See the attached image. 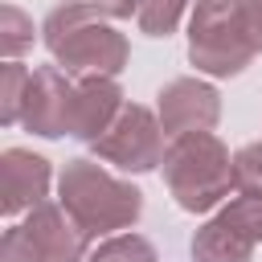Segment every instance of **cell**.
Segmentation results:
<instances>
[{"label":"cell","instance_id":"obj_1","mask_svg":"<svg viewBox=\"0 0 262 262\" xmlns=\"http://www.w3.org/2000/svg\"><path fill=\"white\" fill-rule=\"evenodd\" d=\"M41 45L49 49L53 66H61L74 78H86V74L119 78L131 66L127 33H119V25L90 0L53 4L41 20Z\"/></svg>","mask_w":262,"mask_h":262},{"label":"cell","instance_id":"obj_2","mask_svg":"<svg viewBox=\"0 0 262 262\" xmlns=\"http://www.w3.org/2000/svg\"><path fill=\"white\" fill-rule=\"evenodd\" d=\"M57 201L90 237H111L143 217V188L115 176L102 160L74 156L57 172Z\"/></svg>","mask_w":262,"mask_h":262},{"label":"cell","instance_id":"obj_3","mask_svg":"<svg viewBox=\"0 0 262 262\" xmlns=\"http://www.w3.org/2000/svg\"><path fill=\"white\" fill-rule=\"evenodd\" d=\"M160 176L184 213H213L233 192V151L217 131L172 135Z\"/></svg>","mask_w":262,"mask_h":262},{"label":"cell","instance_id":"obj_4","mask_svg":"<svg viewBox=\"0 0 262 262\" xmlns=\"http://www.w3.org/2000/svg\"><path fill=\"white\" fill-rule=\"evenodd\" d=\"M258 57L242 0H196L188 12V66L205 78H237Z\"/></svg>","mask_w":262,"mask_h":262},{"label":"cell","instance_id":"obj_5","mask_svg":"<svg viewBox=\"0 0 262 262\" xmlns=\"http://www.w3.org/2000/svg\"><path fill=\"white\" fill-rule=\"evenodd\" d=\"M94 160L127 172V176H143V172H160L164 151H168V131L156 115V106L143 102H127L119 111V119L106 127L102 139L90 143Z\"/></svg>","mask_w":262,"mask_h":262},{"label":"cell","instance_id":"obj_6","mask_svg":"<svg viewBox=\"0 0 262 262\" xmlns=\"http://www.w3.org/2000/svg\"><path fill=\"white\" fill-rule=\"evenodd\" d=\"M262 246V201L237 196L213 209V217L192 233L188 258L192 262H250Z\"/></svg>","mask_w":262,"mask_h":262},{"label":"cell","instance_id":"obj_7","mask_svg":"<svg viewBox=\"0 0 262 262\" xmlns=\"http://www.w3.org/2000/svg\"><path fill=\"white\" fill-rule=\"evenodd\" d=\"M156 115H160L168 139L172 135H188V131H213L221 123V90L205 74L172 78L156 94Z\"/></svg>","mask_w":262,"mask_h":262},{"label":"cell","instance_id":"obj_8","mask_svg":"<svg viewBox=\"0 0 262 262\" xmlns=\"http://www.w3.org/2000/svg\"><path fill=\"white\" fill-rule=\"evenodd\" d=\"M57 184L53 164L33 147H4L0 151V209L8 221L25 217L41 201H49V188Z\"/></svg>","mask_w":262,"mask_h":262},{"label":"cell","instance_id":"obj_9","mask_svg":"<svg viewBox=\"0 0 262 262\" xmlns=\"http://www.w3.org/2000/svg\"><path fill=\"white\" fill-rule=\"evenodd\" d=\"M74 74H66L61 66H37L33 82H29V98H25V115L20 127L29 135L41 139H61L70 135V106H74Z\"/></svg>","mask_w":262,"mask_h":262},{"label":"cell","instance_id":"obj_10","mask_svg":"<svg viewBox=\"0 0 262 262\" xmlns=\"http://www.w3.org/2000/svg\"><path fill=\"white\" fill-rule=\"evenodd\" d=\"M123 106H127V94H123L119 78H106V74L78 78L74 82V106H70V139H78V143L102 139Z\"/></svg>","mask_w":262,"mask_h":262},{"label":"cell","instance_id":"obj_11","mask_svg":"<svg viewBox=\"0 0 262 262\" xmlns=\"http://www.w3.org/2000/svg\"><path fill=\"white\" fill-rule=\"evenodd\" d=\"M33 237H37V246L49 254V262H86L90 258V233L70 217V209L61 205V201H41L37 209H29L25 213V221H20Z\"/></svg>","mask_w":262,"mask_h":262},{"label":"cell","instance_id":"obj_12","mask_svg":"<svg viewBox=\"0 0 262 262\" xmlns=\"http://www.w3.org/2000/svg\"><path fill=\"white\" fill-rule=\"evenodd\" d=\"M33 41H41V29L33 25V16L12 0L0 4V53H4V61H20L33 49Z\"/></svg>","mask_w":262,"mask_h":262},{"label":"cell","instance_id":"obj_13","mask_svg":"<svg viewBox=\"0 0 262 262\" xmlns=\"http://www.w3.org/2000/svg\"><path fill=\"white\" fill-rule=\"evenodd\" d=\"M29 82H33V70L25 61H4L0 66V123L4 127H20Z\"/></svg>","mask_w":262,"mask_h":262},{"label":"cell","instance_id":"obj_14","mask_svg":"<svg viewBox=\"0 0 262 262\" xmlns=\"http://www.w3.org/2000/svg\"><path fill=\"white\" fill-rule=\"evenodd\" d=\"M192 4H196V0H143L135 25H139L143 37H172V33L188 20Z\"/></svg>","mask_w":262,"mask_h":262},{"label":"cell","instance_id":"obj_15","mask_svg":"<svg viewBox=\"0 0 262 262\" xmlns=\"http://www.w3.org/2000/svg\"><path fill=\"white\" fill-rule=\"evenodd\" d=\"M86 262H160V254H156V246H151L143 233L123 229V233L98 237V246L90 250Z\"/></svg>","mask_w":262,"mask_h":262},{"label":"cell","instance_id":"obj_16","mask_svg":"<svg viewBox=\"0 0 262 262\" xmlns=\"http://www.w3.org/2000/svg\"><path fill=\"white\" fill-rule=\"evenodd\" d=\"M233 192L262 201V139L242 143L233 151Z\"/></svg>","mask_w":262,"mask_h":262},{"label":"cell","instance_id":"obj_17","mask_svg":"<svg viewBox=\"0 0 262 262\" xmlns=\"http://www.w3.org/2000/svg\"><path fill=\"white\" fill-rule=\"evenodd\" d=\"M0 262H49V254L37 246V237L25 225H8L0 237Z\"/></svg>","mask_w":262,"mask_h":262},{"label":"cell","instance_id":"obj_18","mask_svg":"<svg viewBox=\"0 0 262 262\" xmlns=\"http://www.w3.org/2000/svg\"><path fill=\"white\" fill-rule=\"evenodd\" d=\"M94 8H102L111 20H131V16H139V8H143V0H90Z\"/></svg>","mask_w":262,"mask_h":262},{"label":"cell","instance_id":"obj_19","mask_svg":"<svg viewBox=\"0 0 262 262\" xmlns=\"http://www.w3.org/2000/svg\"><path fill=\"white\" fill-rule=\"evenodd\" d=\"M242 12H246V29L254 37V49L262 53V0H242Z\"/></svg>","mask_w":262,"mask_h":262}]
</instances>
